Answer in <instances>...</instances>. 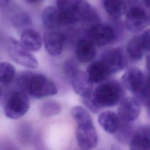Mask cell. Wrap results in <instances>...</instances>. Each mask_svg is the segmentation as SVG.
<instances>
[{"label":"cell","mask_w":150,"mask_h":150,"mask_svg":"<svg viewBox=\"0 0 150 150\" xmlns=\"http://www.w3.org/2000/svg\"><path fill=\"white\" fill-rule=\"evenodd\" d=\"M124 87L121 83L110 80L99 83L90 97L81 98V100L91 112L97 113L103 108L120 104L124 98Z\"/></svg>","instance_id":"obj_1"},{"label":"cell","mask_w":150,"mask_h":150,"mask_svg":"<svg viewBox=\"0 0 150 150\" xmlns=\"http://www.w3.org/2000/svg\"><path fill=\"white\" fill-rule=\"evenodd\" d=\"M62 25L82 21L90 26L99 23L100 15L96 9L84 0H56Z\"/></svg>","instance_id":"obj_2"},{"label":"cell","mask_w":150,"mask_h":150,"mask_svg":"<svg viewBox=\"0 0 150 150\" xmlns=\"http://www.w3.org/2000/svg\"><path fill=\"white\" fill-rule=\"evenodd\" d=\"M18 90L35 98H42L56 95L57 88L54 83L46 76L31 71H22L16 79Z\"/></svg>","instance_id":"obj_3"},{"label":"cell","mask_w":150,"mask_h":150,"mask_svg":"<svg viewBox=\"0 0 150 150\" xmlns=\"http://www.w3.org/2000/svg\"><path fill=\"white\" fill-rule=\"evenodd\" d=\"M1 103L4 107L5 115L11 119H18L23 116L29 108V99L23 91H9L1 87Z\"/></svg>","instance_id":"obj_4"},{"label":"cell","mask_w":150,"mask_h":150,"mask_svg":"<svg viewBox=\"0 0 150 150\" xmlns=\"http://www.w3.org/2000/svg\"><path fill=\"white\" fill-rule=\"evenodd\" d=\"M8 51L11 58L18 64L29 69H36L38 66V62L31 52L12 37L9 39Z\"/></svg>","instance_id":"obj_5"},{"label":"cell","mask_w":150,"mask_h":150,"mask_svg":"<svg viewBox=\"0 0 150 150\" xmlns=\"http://www.w3.org/2000/svg\"><path fill=\"white\" fill-rule=\"evenodd\" d=\"M87 39L95 45L103 46L111 43L117 38L115 29L110 25L98 23L91 25L87 31Z\"/></svg>","instance_id":"obj_6"},{"label":"cell","mask_w":150,"mask_h":150,"mask_svg":"<svg viewBox=\"0 0 150 150\" xmlns=\"http://www.w3.org/2000/svg\"><path fill=\"white\" fill-rule=\"evenodd\" d=\"M110 75L122 71L127 65V60L121 47H112L104 50L99 59Z\"/></svg>","instance_id":"obj_7"},{"label":"cell","mask_w":150,"mask_h":150,"mask_svg":"<svg viewBox=\"0 0 150 150\" xmlns=\"http://www.w3.org/2000/svg\"><path fill=\"white\" fill-rule=\"evenodd\" d=\"M76 139L79 146L83 150H91L98 144V134L93 122L77 124Z\"/></svg>","instance_id":"obj_8"},{"label":"cell","mask_w":150,"mask_h":150,"mask_svg":"<svg viewBox=\"0 0 150 150\" xmlns=\"http://www.w3.org/2000/svg\"><path fill=\"white\" fill-rule=\"evenodd\" d=\"M149 18L144 9L139 6H132L125 13V25L131 32H138L148 24Z\"/></svg>","instance_id":"obj_9"},{"label":"cell","mask_w":150,"mask_h":150,"mask_svg":"<svg viewBox=\"0 0 150 150\" xmlns=\"http://www.w3.org/2000/svg\"><path fill=\"white\" fill-rule=\"evenodd\" d=\"M121 84L134 96L142 89L146 81V75L138 67H132L127 70L121 77Z\"/></svg>","instance_id":"obj_10"},{"label":"cell","mask_w":150,"mask_h":150,"mask_svg":"<svg viewBox=\"0 0 150 150\" xmlns=\"http://www.w3.org/2000/svg\"><path fill=\"white\" fill-rule=\"evenodd\" d=\"M141 112V104L134 97L124 98L119 104L118 115L120 120L128 122L135 121Z\"/></svg>","instance_id":"obj_11"},{"label":"cell","mask_w":150,"mask_h":150,"mask_svg":"<svg viewBox=\"0 0 150 150\" xmlns=\"http://www.w3.org/2000/svg\"><path fill=\"white\" fill-rule=\"evenodd\" d=\"M43 43L46 51L52 56L62 54L64 44V35L56 30L46 32L43 36Z\"/></svg>","instance_id":"obj_12"},{"label":"cell","mask_w":150,"mask_h":150,"mask_svg":"<svg viewBox=\"0 0 150 150\" xmlns=\"http://www.w3.org/2000/svg\"><path fill=\"white\" fill-rule=\"evenodd\" d=\"M74 91L81 98L90 97L93 91V83L90 80L86 71L79 70L71 79Z\"/></svg>","instance_id":"obj_13"},{"label":"cell","mask_w":150,"mask_h":150,"mask_svg":"<svg viewBox=\"0 0 150 150\" xmlns=\"http://www.w3.org/2000/svg\"><path fill=\"white\" fill-rule=\"evenodd\" d=\"M129 147V150H150V127L142 126L135 130Z\"/></svg>","instance_id":"obj_14"},{"label":"cell","mask_w":150,"mask_h":150,"mask_svg":"<svg viewBox=\"0 0 150 150\" xmlns=\"http://www.w3.org/2000/svg\"><path fill=\"white\" fill-rule=\"evenodd\" d=\"M76 54L79 62L89 63L95 58L97 54L95 45L88 39H80L76 44Z\"/></svg>","instance_id":"obj_15"},{"label":"cell","mask_w":150,"mask_h":150,"mask_svg":"<svg viewBox=\"0 0 150 150\" xmlns=\"http://www.w3.org/2000/svg\"><path fill=\"white\" fill-rule=\"evenodd\" d=\"M20 43L28 50L37 52L42 47V39L37 30L30 28L22 32Z\"/></svg>","instance_id":"obj_16"},{"label":"cell","mask_w":150,"mask_h":150,"mask_svg":"<svg viewBox=\"0 0 150 150\" xmlns=\"http://www.w3.org/2000/svg\"><path fill=\"white\" fill-rule=\"evenodd\" d=\"M97 121L102 128L111 134H115L121 124V120L118 115L111 111L101 112L98 117Z\"/></svg>","instance_id":"obj_17"},{"label":"cell","mask_w":150,"mask_h":150,"mask_svg":"<svg viewBox=\"0 0 150 150\" xmlns=\"http://www.w3.org/2000/svg\"><path fill=\"white\" fill-rule=\"evenodd\" d=\"M41 18L45 27L50 30H56L62 25L60 14L57 7L47 6L42 12Z\"/></svg>","instance_id":"obj_18"},{"label":"cell","mask_w":150,"mask_h":150,"mask_svg":"<svg viewBox=\"0 0 150 150\" xmlns=\"http://www.w3.org/2000/svg\"><path fill=\"white\" fill-rule=\"evenodd\" d=\"M86 73L93 84L103 82L111 76L105 66L99 60L92 62L87 67Z\"/></svg>","instance_id":"obj_19"},{"label":"cell","mask_w":150,"mask_h":150,"mask_svg":"<svg viewBox=\"0 0 150 150\" xmlns=\"http://www.w3.org/2000/svg\"><path fill=\"white\" fill-rule=\"evenodd\" d=\"M126 50L132 60H139L142 58L146 50L143 45L141 35L134 36L128 41Z\"/></svg>","instance_id":"obj_20"},{"label":"cell","mask_w":150,"mask_h":150,"mask_svg":"<svg viewBox=\"0 0 150 150\" xmlns=\"http://www.w3.org/2000/svg\"><path fill=\"white\" fill-rule=\"evenodd\" d=\"M103 6L106 13L114 20L120 18L125 12L124 0H104Z\"/></svg>","instance_id":"obj_21"},{"label":"cell","mask_w":150,"mask_h":150,"mask_svg":"<svg viewBox=\"0 0 150 150\" xmlns=\"http://www.w3.org/2000/svg\"><path fill=\"white\" fill-rule=\"evenodd\" d=\"M16 70L15 67L10 63L3 62L0 64V83L1 86H8L15 79Z\"/></svg>","instance_id":"obj_22"},{"label":"cell","mask_w":150,"mask_h":150,"mask_svg":"<svg viewBox=\"0 0 150 150\" xmlns=\"http://www.w3.org/2000/svg\"><path fill=\"white\" fill-rule=\"evenodd\" d=\"M134 132V131L132 125L130 122L121 120V124L118 129L114 135L118 141L121 143H126L129 142Z\"/></svg>","instance_id":"obj_23"},{"label":"cell","mask_w":150,"mask_h":150,"mask_svg":"<svg viewBox=\"0 0 150 150\" xmlns=\"http://www.w3.org/2000/svg\"><path fill=\"white\" fill-rule=\"evenodd\" d=\"M61 111L60 104L55 101L49 100L43 102L39 107V113L43 117H51L59 114Z\"/></svg>","instance_id":"obj_24"},{"label":"cell","mask_w":150,"mask_h":150,"mask_svg":"<svg viewBox=\"0 0 150 150\" xmlns=\"http://www.w3.org/2000/svg\"><path fill=\"white\" fill-rule=\"evenodd\" d=\"M70 114L77 124L93 122L92 118L89 112L81 106L76 105L73 107L71 109Z\"/></svg>","instance_id":"obj_25"},{"label":"cell","mask_w":150,"mask_h":150,"mask_svg":"<svg viewBox=\"0 0 150 150\" xmlns=\"http://www.w3.org/2000/svg\"><path fill=\"white\" fill-rule=\"evenodd\" d=\"M12 23L15 28L18 29L24 30L30 28L32 24V21L30 16L25 12H21L16 13L13 18Z\"/></svg>","instance_id":"obj_26"},{"label":"cell","mask_w":150,"mask_h":150,"mask_svg":"<svg viewBox=\"0 0 150 150\" xmlns=\"http://www.w3.org/2000/svg\"><path fill=\"white\" fill-rule=\"evenodd\" d=\"M63 70L66 75L71 79L80 70L77 62L73 59H69L65 61Z\"/></svg>","instance_id":"obj_27"},{"label":"cell","mask_w":150,"mask_h":150,"mask_svg":"<svg viewBox=\"0 0 150 150\" xmlns=\"http://www.w3.org/2000/svg\"><path fill=\"white\" fill-rule=\"evenodd\" d=\"M141 36L145 50L150 52V29L144 31Z\"/></svg>","instance_id":"obj_28"},{"label":"cell","mask_w":150,"mask_h":150,"mask_svg":"<svg viewBox=\"0 0 150 150\" xmlns=\"http://www.w3.org/2000/svg\"><path fill=\"white\" fill-rule=\"evenodd\" d=\"M146 76L150 79V55L146 56Z\"/></svg>","instance_id":"obj_29"},{"label":"cell","mask_w":150,"mask_h":150,"mask_svg":"<svg viewBox=\"0 0 150 150\" xmlns=\"http://www.w3.org/2000/svg\"><path fill=\"white\" fill-rule=\"evenodd\" d=\"M11 0H0V6L1 8H5L8 6Z\"/></svg>","instance_id":"obj_30"},{"label":"cell","mask_w":150,"mask_h":150,"mask_svg":"<svg viewBox=\"0 0 150 150\" xmlns=\"http://www.w3.org/2000/svg\"><path fill=\"white\" fill-rule=\"evenodd\" d=\"M26 2L30 4H39L43 2V0H23Z\"/></svg>","instance_id":"obj_31"},{"label":"cell","mask_w":150,"mask_h":150,"mask_svg":"<svg viewBox=\"0 0 150 150\" xmlns=\"http://www.w3.org/2000/svg\"><path fill=\"white\" fill-rule=\"evenodd\" d=\"M142 1L146 7L150 8V0H142Z\"/></svg>","instance_id":"obj_32"},{"label":"cell","mask_w":150,"mask_h":150,"mask_svg":"<svg viewBox=\"0 0 150 150\" xmlns=\"http://www.w3.org/2000/svg\"><path fill=\"white\" fill-rule=\"evenodd\" d=\"M111 150H122L119 146L115 145H114L111 146Z\"/></svg>","instance_id":"obj_33"},{"label":"cell","mask_w":150,"mask_h":150,"mask_svg":"<svg viewBox=\"0 0 150 150\" xmlns=\"http://www.w3.org/2000/svg\"><path fill=\"white\" fill-rule=\"evenodd\" d=\"M146 108H147V112H148V114L149 117H150V104L146 107Z\"/></svg>","instance_id":"obj_34"}]
</instances>
